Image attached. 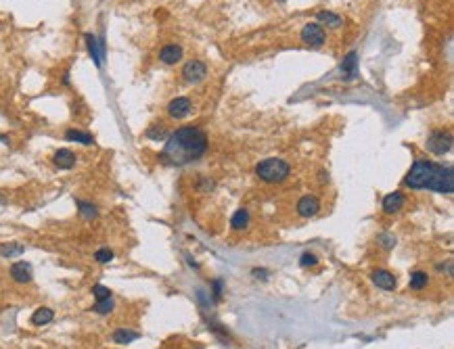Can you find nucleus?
I'll return each instance as SVG.
<instances>
[{"mask_svg":"<svg viewBox=\"0 0 454 349\" xmlns=\"http://www.w3.org/2000/svg\"><path fill=\"white\" fill-rule=\"evenodd\" d=\"M316 17H318L320 23H327L329 27H339V25H342V21H344L342 17L335 15V13H331V11H320Z\"/></svg>","mask_w":454,"mask_h":349,"instance_id":"23","label":"nucleus"},{"mask_svg":"<svg viewBox=\"0 0 454 349\" xmlns=\"http://www.w3.org/2000/svg\"><path fill=\"white\" fill-rule=\"evenodd\" d=\"M138 337H140V334L136 330H130V328H120V330L113 332V341L120 343V345H128V343L136 341Z\"/></svg>","mask_w":454,"mask_h":349,"instance_id":"17","label":"nucleus"},{"mask_svg":"<svg viewBox=\"0 0 454 349\" xmlns=\"http://www.w3.org/2000/svg\"><path fill=\"white\" fill-rule=\"evenodd\" d=\"M182 59V48L178 44H167L159 50V61L165 65H174Z\"/></svg>","mask_w":454,"mask_h":349,"instance_id":"14","label":"nucleus"},{"mask_svg":"<svg viewBox=\"0 0 454 349\" xmlns=\"http://www.w3.org/2000/svg\"><path fill=\"white\" fill-rule=\"evenodd\" d=\"M54 318V312L50 310V308H40V310H36L34 312V316H32V322L36 324V326H44V324H48L50 320Z\"/></svg>","mask_w":454,"mask_h":349,"instance_id":"18","label":"nucleus"},{"mask_svg":"<svg viewBox=\"0 0 454 349\" xmlns=\"http://www.w3.org/2000/svg\"><path fill=\"white\" fill-rule=\"evenodd\" d=\"M78 212L84 220H94L98 216V207L90 201H78Z\"/></svg>","mask_w":454,"mask_h":349,"instance_id":"19","label":"nucleus"},{"mask_svg":"<svg viewBox=\"0 0 454 349\" xmlns=\"http://www.w3.org/2000/svg\"><path fill=\"white\" fill-rule=\"evenodd\" d=\"M406 186L421 190L429 188L439 194L454 192V172L450 165H439L433 161H415L406 176Z\"/></svg>","mask_w":454,"mask_h":349,"instance_id":"2","label":"nucleus"},{"mask_svg":"<svg viewBox=\"0 0 454 349\" xmlns=\"http://www.w3.org/2000/svg\"><path fill=\"white\" fill-rule=\"evenodd\" d=\"M342 72H344V78H346V80H354V78L358 76V54L354 52V50L344 59V63H342Z\"/></svg>","mask_w":454,"mask_h":349,"instance_id":"15","label":"nucleus"},{"mask_svg":"<svg viewBox=\"0 0 454 349\" xmlns=\"http://www.w3.org/2000/svg\"><path fill=\"white\" fill-rule=\"evenodd\" d=\"M318 209H320V201L316 197H312V194H306V197H302L300 201H297V214H300L302 218L316 216Z\"/></svg>","mask_w":454,"mask_h":349,"instance_id":"9","label":"nucleus"},{"mask_svg":"<svg viewBox=\"0 0 454 349\" xmlns=\"http://www.w3.org/2000/svg\"><path fill=\"white\" fill-rule=\"evenodd\" d=\"M207 151V134L201 128H180L167 136L161 159L169 165H187L201 159Z\"/></svg>","mask_w":454,"mask_h":349,"instance_id":"1","label":"nucleus"},{"mask_svg":"<svg viewBox=\"0 0 454 349\" xmlns=\"http://www.w3.org/2000/svg\"><path fill=\"white\" fill-rule=\"evenodd\" d=\"M327 40V34H324V27L320 23H306L302 30V42L312 48H320Z\"/></svg>","mask_w":454,"mask_h":349,"instance_id":"5","label":"nucleus"},{"mask_svg":"<svg viewBox=\"0 0 454 349\" xmlns=\"http://www.w3.org/2000/svg\"><path fill=\"white\" fill-rule=\"evenodd\" d=\"M94 259H96L98 263H109V261L113 259V251H111V249H107V247L98 249L96 253H94Z\"/></svg>","mask_w":454,"mask_h":349,"instance_id":"25","label":"nucleus"},{"mask_svg":"<svg viewBox=\"0 0 454 349\" xmlns=\"http://www.w3.org/2000/svg\"><path fill=\"white\" fill-rule=\"evenodd\" d=\"M427 283H429V276H427V272H421V270H417V272L410 274V289L421 291V289L427 287Z\"/></svg>","mask_w":454,"mask_h":349,"instance_id":"21","label":"nucleus"},{"mask_svg":"<svg viewBox=\"0 0 454 349\" xmlns=\"http://www.w3.org/2000/svg\"><path fill=\"white\" fill-rule=\"evenodd\" d=\"M65 138H67L69 143H78V145H84V147H90V145H94V138H92V134H88V132H82V130H76V128L67 130V132H65Z\"/></svg>","mask_w":454,"mask_h":349,"instance_id":"16","label":"nucleus"},{"mask_svg":"<svg viewBox=\"0 0 454 349\" xmlns=\"http://www.w3.org/2000/svg\"><path fill=\"white\" fill-rule=\"evenodd\" d=\"M427 151H431L433 155H446L452 149V134L444 132V130H435L427 136V143H425Z\"/></svg>","mask_w":454,"mask_h":349,"instance_id":"4","label":"nucleus"},{"mask_svg":"<svg viewBox=\"0 0 454 349\" xmlns=\"http://www.w3.org/2000/svg\"><path fill=\"white\" fill-rule=\"evenodd\" d=\"M113 308H116V303H113V299L109 297V299H101V301H96V303L92 305V312H94V314H101V316H105V314H111V312H113Z\"/></svg>","mask_w":454,"mask_h":349,"instance_id":"24","label":"nucleus"},{"mask_svg":"<svg viewBox=\"0 0 454 349\" xmlns=\"http://www.w3.org/2000/svg\"><path fill=\"white\" fill-rule=\"evenodd\" d=\"M147 138H153V141H161V138H165V132H163V128H159V125H153V128L147 130Z\"/></svg>","mask_w":454,"mask_h":349,"instance_id":"27","label":"nucleus"},{"mask_svg":"<svg viewBox=\"0 0 454 349\" xmlns=\"http://www.w3.org/2000/svg\"><path fill=\"white\" fill-rule=\"evenodd\" d=\"M253 274L258 276V278H266V276H264V274H266V270H253Z\"/></svg>","mask_w":454,"mask_h":349,"instance_id":"31","label":"nucleus"},{"mask_svg":"<svg viewBox=\"0 0 454 349\" xmlns=\"http://www.w3.org/2000/svg\"><path fill=\"white\" fill-rule=\"evenodd\" d=\"M247 224H249V212L247 209H239L231 220V226L235 230H243V228H247Z\"/></svg>","mask_w":454,"mask_h":349,"instance_id":"20","label":"nucleus"},{"mask_svg":"<svg viewBox=\"0 0 454 349\" xmlns=\"http://www.w3.org/2000/svg\"><path fill=\"white\" fill-rule=\"evenodd\" d=\"M379 241H381V245L385 247V249H391V247L395 245V239H393L391 234H381V236H379Z\"/></svg>","mask_w":454,"mask_h":349,"instance_id":"29","label":"nucleus"},{"mask_svg":"<svg viewBox=\"0 0 454 349\" xmlns=\"http://www.w3.org/2000/svg\"><path fill=\"white\" fill-rule=\"evenodd\" d=\"M84 40H86V48H88V52H90V57H92L94 65H96V67H101L103 57H105V44H103V42H98L94 34H86V36H84Z\"/></svg>","mask_w":454,"mask_h":349,"instance_id":"8","label":"nucleus"},{"mask_svg":"<svg viewBox=\"0 0 454 349\" xmlns=\"http://www.w3.org/2000/svg\"><path fill=\"white\" fill-rule=\"evenodd\" d=\"M214 297L216 299L222 297V281H214Z\"/></svg>","mask_w":454,"mask_h":349,"instance_id":"30","label":"nucleus"},{"mask_svg":"<svg viewBox=\"0 0 454 349\" xmlns=\"http://www.w3.org/2000/svg\"><path fill=\"white\" fill-rule=\"evenodd\" d=\"M255 174H258L260 180L268 184H278L282 180H287L289 174H291V165L285 161V159H278V157H268L264 161L258 163L255 167Z\"/></svg>","mask_w":454,"mask_h":349,"instance_id":"3","label":"nucleus"},{"mask_svg":"<svg viewBox=\"0 0 454 349\" xmlns=\"http://www.w3.org/2000/svg\"><path fill=\"white\" fill-rule=\"evenodd\" d=\"M76 161H78L76 153L69 151V149H59L52 155V163L59 167V170H72V167L76 165Z\"/></svg>","mask_w":454,"mask_h":349,"instance_id":"12","label":"nucleus"},{"mask_svg":"<svg viewBox=\"0 0 454 349\" xmlns=\"http://www.w3.org/2000/svg\"><path fill=\"white\" fill-rule=\"evenodd\" d=\"M32 266L27 261H15L11 266V278L15 283H19V285H25V283H30L32 281Z\"/></svg>","mask_w":454,"mask_h":349,"instance_id":"10","label":"nucleus"},{"mask_svg":"<svg viewBox=\"0 0 454 349\" xmlns=\"http://www.w3.org/2000/svg\"><path fill=\"white\" fill-rule=\"evenodd\" d=\"M191 111H193V103L187 96H176V99L169 101V105H167V115L174 119H182V117L191 115Z\"/></svg>","mask_w":454,"mask_h":349,"instance_id":"7","label":"nucleus"},{"mask_svg":"<svg viewBox=\"0 0 454 349\" xmlns=\"http://www.w3.org/2000/svg\"><path fill=\"white\" fill-rule=\"evenodd\" d=\"M316 263H318V259H316V255H314V253H304V255L300 257V266H302V268L316 266Z\"/></svg>","mask_w":454,"mask_h":349,"instance_id":"28","label":"nucleus"},{"mask_svg":"<svg viewBox=\"0 0 454 349\" xmlns=\"http://www.w3.org/2000/svg\"><path fill=\"white\" fill-rule=\"evenodd\" d=\"M324 180H329V174H324V172H320V182H324Z\"/></svg>","mask_w":454,"mask_h":349,"instance_id":"32","label":"nucleus"},{"mask_svg":"<svg viewBox=\"0 0 454 349\" xmlns=\"http://www.w3.org/2000/svg\"><path fill=\"white\" fill-rule=\"evenodd\" d=\"M280 3H282V0H280Z\"/></svg>","mask_w":454,"mask_h":349,"instance_id":"33","label":"nucleus"},{"mask_svg":"<svg viewBox=\"0 0 454 349\" xmlns=\"http://www.w3.org/2000/svg\"><path fill=\"white\" fill-rule=\"evenodd\" d=\"M404 203H406L404 194H402L400 190H393V192L385 194V199H383V212H385L387 216H391V214H398L400 209L404 207Z\"/></svg>","mask_w":454,"mask_h":349,"instance_id":"11","label":"nucleus"},{"mask_svg":"<svg viewBox=\"0 0 454 349\" xmlns=\"http://www.w3.org/2000/svg\"><path fill=\"white\" fill-rule=\"evenodd\" d=\"M205 76H207V65L201 61H189L182 67V78L189 84H199L205 80Z\"/></svg>","mask_w":454,"mask_h":349,"instance_id":"6","label":"nucleus"},{"mask_svg":"<svg viewBox=\"0 0 454 349\" xmlns=\"http://www.w3.org/2000/svg\"><path fill=\"white\" fill-rule=\"evenodd\" d=\"M23 251H25V247L19 245V243H7V245L0 247V255L3 257H19Z\"/></svg>","mask_w":454,"mask_h":349,"instance_id":"22","label":"nucleus"},{"mask_svg":"<svg viewBox=\"0 0 454 349\" xmlns=\"http://www.w3.org/2000/svg\"><path fill=\"white\" fill-rule=\"evenodd\" d=\"M92 295L96 297V301H101V299H109L111 297V291L107 287H103V285H94L92 287Z\"/></svg>","mask_w":454,"mask_h":349,"instance_id":"26","label":"nucleus"},{"mask_svg":"<svg viewBox=\"0 0 454 349\" xmlns=\"http://www.w3.org/2000/svg\"><path fill=\"white\" fill-rule=\"evenodd\" d=\"M371 278H373V283L379 289H383V291H393L395 283H398V281H395V276L391 272H387V270H375L371 274Z\"/></svg>","mask_w":454,"mask_h":349,"instance_id":"13","label":"nucleus"}]
</instances>
